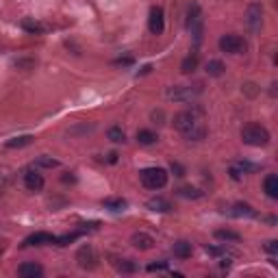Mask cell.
<instances>
[{"mask_svg": "<svg viewBox=\"0 0 278 278\" xmlns=\"http://www.w3.org/2000/svg\"><path fill=\"white\" fill-rule=\"evenodd\" d=\"M61 180H63V183H76V176H74L72 172H66L61 176Z\"/></svg>", "mask_w": 278, "mask_h": 278, "instance_id": "obj_40", "label": "cell"}, {"mask_svg": "<svg viewBox=\"0 0 278 278\" xmlns=\"http://www.w3.org/2000/svg\"><path fill=\"white\" fill-rule=\"evenodd\" d=\"M33 135H20V137H13V139H9L4 146L7 148H22V146H29V143H33Z\"/></svg>", "mask_w": 278, "mask_h": 278, "instance_id": "obj_27", "label": "cell"}, {"mask_svg": "<svg viewBox=\"0 0 278 278\" xmlns=\"http://www.w3.org/2000/svg\"><path fill=\"white\" fill-rule=\"evenodd\" d=\"M172 124H174L176 131L185 135V133L191 131V128L198 124V115L193 113V111H180V113L174 115V122H172Z\"/></svg>", "mask_w": 278, "mask_h": 278, "instance_id": "obj_8", "label": "cell"}, {"mask_svg": "<svg viewBox=\"0 0 278 278\" xmlns=\"http://www.w3.org/2000/svg\"><path fill=\"white\" fill-rule=\"evenodd\" d=\"M217 46H220L222 52H228V54H242V52H245V48H248V44L243 41V37L233 35V33L222 35L220 41H217Z\"/></svg>", "mask_w": 278, "mask_h": 278, "instance_id": "obj_6", "label": "cell"}, {"mask_svg": "<svg viewBox=\"0 0 278 278\" xmlns=\"http://www.w3.org/2000/svg\"><path fill=\"white\" fill-rule=\"evenodd\" d=\"M148 208H150V211H156V213H170L172 211V205H170V200L156 196V198H150V200H148Z\"/></svg>", "mask_w": 278, "mask_h": 278, "instance_id": "obj_15", "label": "cell"}, {"mask_svg": "<svg viewBox=\"0 0 278 278\" xmlns=\"http://www.w3.org/2000/svg\"><path fill=\"white\" fill-rule=\"evenodd\" d=\"M148 29L152 35H161L165 31V13L161 7L150 9V17H148Z\"/></svg>", "mask_w": 278, "mask_h": 278, "instance_id": "obj_9", "label": "cell"}, {"mask_svg": "<svg viewBox=\"0 0 278 278\" xmlns=\"http://www.w3.org/2000/svg\"><path fill=\"white\" fill-rule=\"evenodd\" d=\"M178 196L191 198V200H198V198L205 196V191H202V189H198V187H191V185H187V187H180V189H178Z\"/></svg>", "mask_w": 278, "mask_h": 278, "instance_id": "obj_26", "label": "cell"}, {"mask_svg": "<svg viewBox=\"0 0 278 278\" xmlns=\"http://www.w3.org/2000/svg\"><path fill=\"white\" fill-rule=\"evenodd\" d=\"M137 141L141 146H152V143L159 141V135L155 131H150V128H141V131H137Z\"/></svg>", "mask_w": 278, "mask_h": 278, "instance_id": "obj_22", "label": "cell"}, {"mask_svg": "<svg viewBox=\"0 0 278 278\" xmlns=\"http://www.w3.org/2000/svg\"><path fill=\"white\" fill-rule=\"evenodd\" d=\"M139 180L146 189H152V191H159L168 185V172L163 168H143L139 172Z\"/></svg>", "mask_w": 278, "mask_h": 278, "instance_id": "obj_2", "label": "cell"}, {"mask_svg": "<svg viewBox=\"0 0 278 278\" xmlns=\"http://www.w3.org/2000/svg\"><path fill=\"white\" fill-rule=\"evenodd\" d=\"M115 66H133V57H120V59H115Z\"/></svg>", "mask_w": 278, "mask_h": 278, "instance_id": "obj_39", "label": "cell"}, {"mask_svg": "<svg viewBox=\"0 0 278 278\" xmlns=\"http://www.w3.org/2000/svg\"><path fill=\"white\" fill-rule=\"evenodd\" d=\"M81 237V230H76V233H68V235H61V237H57L54 242H57V245H70L72 242H76V239Z\"/></svg>", "mask_w": 278, "mask_h": 278, "instance_id": "obj_30", "label": "cell"}, {"mask_svg": "<svg viewBox=\"0 0 278 278\" xmlns=\"http://www.w3.org/2000/svg\"><path fill=\"white\" fill-rule=\"evenodd\" d=\"M103 207L118 213V211H124V208H126V200H124V198H104Z\"/></svg>", "mask_w": 278, "mask_h": 278, "instance_id": "obj_25", "label": "cell"}, {"mask_svg": "<svg viewBox=\"0 0 278 278\" xmlns=\"http://www.w3.org/2000/svg\"><path fill=\"white\" fill-rule=\"evenodd\" d=\"M202 91V85H172L165 89V98L172 103H191Z\"/></svg>", "mask_w": 278, "mask_h": 278, "instance_id": "obj_3", "label": "cell"}, {"mask_svg": "<svg viewBox=\"0 0 278 278\" xmlns=\"http://www.w3.org/2000/svg\"><path fill=\"white\" fill-rule=\"evenodd\" d=\"M198 63H200V59H198V52L187 54V57L183 59V63H180V72H183V74L196 72V70H198Z\"/></svg>", "mask_w": 278, "mask_h": 278, "instance_id": "obj_19", "label": "cell"}, {"mask_svg": "<svg viewBox=\"0 0 278 278\" xmlns=\"http://www.w3.org/2000/svg\"><path fill=\"white\" fill-rule=\"evenodd\" d=\"M265 252H270V254H276L278 252V242H276V239H272V242L265 243Z\"/></svg>", "mask_w": 278, "mask_h": 278, "instance_id": "obj_38", "label": "cell"}, {"mask_svg": "<svg viewBox=\"0 0 278 278\" xmlns=\"http://www.w3.org/2000/svg\"><path fill=\"white\" fill-rule=\"evenodd\" d=\"M106 137H109L113 143H124L126 141V135H124V131L120 126H111L109 131H106Z\"/></svg>", "mask_w": 278, "mask_h": 278, "instance_id": "obj_29", "label": "cell"}, {"mask_svg": "<svg viewBox=\"0 0 278 278\" xmlns=\"http://www.w3.org/2000/svg\"><path fill=\"white\" fill-rule=\"evenodd\" d=\"M187 29L191 31L193 41L200 44L202 41V9L198 2H191L187 7Z\"/></svg>", "mask_w": 278, "mask_h": 278, "instance_id": "obj_4", "label": "cell"}, {"mask_svg": "<svg viewBox=\"0 0 278 278\" xmlns=\"http://www.w3.org/2000/svg\"><path fill=\"white\" fill-rule=\"evenodd\" d=\"M239 170H242L243 174H250V172H257L259 170V165H254V163H250V161H239Z\"/></svg>", "mask_w": 278, "mask_h": 278, "instance_id": "obj_32", "label": "cell"}, {"mask_svg": "<svg viewBox=\"0 0 278 278\" xmlns=\"http://www.w3.org/2000/svg\"><path fill=\"white\" fill-rule=\"evenodd\" d=\"M215 239H220V242H224V243H237V242H242V235H239L237 230L220 228V230H215Z\"/></svg>", "mask_w": 278, "mask_h": 278, "instance_id": "obj_18", "label": "cell"}, {"mask_svg": "<svg viewBox=\"0 0 278 278\" xmlns=\"http://www.w3.org/2000/svg\"><path fill=\"white\" fill-rule=\"evenodd\" d=\"M76 263H78V267H81V270H87V272L96 270V267H98V263H100V259H98V252L94 250V245L87 243V245H83V248H78Z\"/></svg>", "mask_w": 278, "mask_h": 278, "instance_id": "obj_5", "label": "cell"}, {"mask_svg": "<svg viewBox=\"0 0 278 278\" xmlns=\"http://www.w3.org/2000/svg\"><path fill=\"white\" fill-rule=\"evenodd\" d=\"M207 74L208 76H213V78H217V76H222V74L226 72V66L220 61V59H211V61H207Z\"/></svg>", "mask_w": 278, "mask_h": 278, "instance_id": "obj_23", "label": "cell"}, {"mask_svg": "<svg viewBox=\"0 0 278 278\" xmlns=\"http://www.w3.org/2000/svg\"><path fill=\"white\" fill-rule=\"evenodd\" d=\"M259 87H257V83H243V94L245 96H250V98H254V96H259Z\"/></svg>", "mask_w": 278, "mask_h": 278, "instance_id": "obj_31", "label": "cell"}, {"mask_svg": "<svg viewBox=\"0 0 278 278\" xmlns=\"http://www.w3.org/2000/svg\"><path fill=\"white\" fill-rule=\"evenodd\" d=\"M17 274L22 278H39V276H44V267L39 263H22L17 267Z\"/></svg>", "mask_w": 278, "mask_h": 278, "instance_id": "obj_13", "label": "cell"}, {"mask_svg": "<svg viewBox=\"0 0 278 278\" xmlns=\"http://www.w3.org/2000/svg\"><path fill=\"white\" fill-rule=\"evenodd\" d=\"M163 270H168V263H165V261L150 263V265H148V272H163Z\"/></svg>", "mask_w": 278, "mask_h": 278, "instance_id": "obj_36", "label": "cell"}, {"mask_svg": "<svg viewBox=\"0 0 278 278\" xmlns=\"http://www.w3.org/2000/svg\"><path fill=\"white\" fill-rule=\"evenodd\" d=\"M57 165H59L57 159H52V156H46V155L37 156V161H35V168H44V170H52V168H57Z\"/></svg>", "mask_w": 278, "mask_h": 278, "instance_id": "obj_28", "label": "cell"}, {"mask_svg": "<svg viewBox=\"0 0 278 278\" xmlns=\"http://www.w3.org/2000/svg\"><path fill=\"white\" fill-rule=\"evenodd\" d=\"M54 235H50V233H44V230H39V233H33L31 237H26L24 239V248H31V245H46V243H54Z\"/></svg>", "mask_w": 278, "mask_h": 278, "instance_id": "obj_11", "label": "cell"}, {"mask_svg": "<svg viewBox=\"0 0 278 278\" xmlns=\"http://www.w3.org/2000/svg\"><path fill=\"white\" fill-rule=\"evenodd\" d=\"M113 265L120 274H135L137 272V263H133L131 259H115Z\"/></svg>", "mask_w": 278, "mask_h": 278, "instance_id": "obj_20", "label": "cell"}, {"mask_svg": "<svg viewBox=\"0 0 278 278\" xmlns=\"http://www.w3.org/2000/svg\"><path fill=\"white\" fill-rule=\"evenodd\" d=\"M242 139L248 146L263 148L270 143V131L265 126H261V124H245L242 128Z\"/></svg>", "mask_w": 278, "mask_h": 278, "instance_id": "obj_1", "label": "cell"}, {"mask_svg": "<svg viewBox=\"0 0 278 278\" xmlns=\"http://www.w3.org/2000/svg\"><path fill=\"white\" fill-rule=\"evenodd\" d=\"M150 118L155 120V124H165V111L163 109H155L150 113Z\"/></svg>", "mask_w": 278, "mask_h": 278, "instance_id": "obj_33", "label": "cell"}, {"mask_svg": "<svg viewBox=\"0 0 278 278\" xmlns=\"http://www.w3.org/2000/svg\"><path fill=\"white\" fill-rule=\"evenodd\" d=\"M263 191L267 193V198H278V176L276 174H270L265 176V180H263Z\"/></svg>", "mask_w": 278, "mask_h": 278, "instance_id": "obj_16", "label": "cell"}, {"mask_svg": "<svg viewBox=\"0 0 278 278\" xmlns=\"http://www.w3.org/2000/svg\"><path fill=\"white\" fill-rule=\"evenodd\" d=\"M228 174H230V178H233V180H242V178H243V172L239 170V165H237V163H235L233 168L228 170Z\"/></svg>", "mask_w": 278, "mask_h": 278, "instance_id": "obj_35", "label": "cell"}, {"mask_svg": "<svg viewBox=\"0 0 278 278\" xmlns=\"http://www.w3.org/2000/svg\"><path fill=\"white\" fill-rule=\"evenodd\" d=\"M44 176H41L37 170H29V172L24 174V185L29 191H41L44 189Z\"/></svg>", "mask_w": 278, "mask_h": 278, "instance_id": "obj_10", "label": "cell"}, {"mask_svg": "<svg viewBox=\"0 0 278 278\" xmlns=\"http://www.w3.org/2000/svg\"><path fill=\"white\" fill-rule=\"evenodd\" d=\"M131 243H133V248H137V250H150L152 245H155V237L143 233V230H139V233H133Z\"/></svg>", "mask_w": 278, "mask_h": 278, "instance_id": "obj_12", "label": "cell"}, {"mask_svg": "<svg viewBox=\"0 0 278 278\" xmlns=\"http://www.w3.org/2000/svg\"><path fill=\"white\" fill-rule=\"evenodd\" d=\"M207 137V128L202 126L200 122L196 124V126L191 128V131H187L185 133V139H187V141H202V139Z\"/></svg>", "mask_w": 278, "mask_h": 278, "instance_id": "obj_24", "label": "cell"}, {"mask_svg": "<svg viewBox=\"0 0 278 278\" xmlns=\"http://www.w3.org/2000/svg\"><path fill=\"white\" fill-rule=\"evenodd\" d=\"M35 61L33 59H17L16 61V68H33Z\"/></svg>", "mask_w": 278, "mask_h": 278, "instance_id": "obj_37", "label": "cell"}, {"mask_svg": "<svg viewBox=\"0 0 278 278\" xmlns=\"http://www.w3.org/2000/svg\"><path fill=\"white\" fill-rule=\"evenodd\" d=\"M170 170H172V174L178 176V178H183L185 176V168L178 163V161H172V163H170Z\"/></svg>", "mask_w": 278, "mask_h": 278, "instance_id": "obj_34", "label": "cell"}, {"mask_svg": "<svg viewBox=\"0 0 278 278\" xmlns=\"http://www.w3.org/2000/svg\"><path fill=\"white\" fill-rule=\"evenodd\" d=\"M245 24L252 33H259L263 26V7L261 2H250L245 9Z\"/></svg>", "mask_w": 278, "mask_h": 278, "instance_id": "obj_7", "label": "cell"}, {"mask_svg": "<svg viewBox=\"0 0 278 278\" xmlns=\"http://www.w3.org/2000/svg\"><path fill=\"white\" fill-rule=\"evenodd\" d=\"M172 252H174V257L176 259H180V261H185V259H189L191 257V252H193V245L189 243V242H185V239H180V242H176L172 245Z\"/></svg>", "mask_w": 278, "mask_h": 278, "instance_id": "obj_14", "label": "cell"}, {"mask_svg": "<svg viewBox=\"0 0 278 278\" xmlns=\"http://www.w3.org/2000/svg\"><path fill=\"white\" fill-rule=\"evenodd\" d=\"M22 29H24L26 33H31V35H41L46 31V26L41 24V22L33 20V17H24V20H22Z\"/></svg>", "mask_w": 278, "mask_h": 278, "instance_id": "obj_21", "label": "cell"}, {"mask_svg": "<svg viewBox=\"0 0 278 278\" xmlns=\"http://www.w3.org/2000/svg\"><path fill=\"white\" fill-rule=\"evenodd\" d=\"M230 215H235V217H257V211H254L250 205H245V202H237V205L230 207Z\"/></svg>", "mask_w": 278, "mask_h": 278, "instance_id": "obj_17", "label": "cell"}, {"mask_svg": "<svg viewBox=\"0 0 278 278\" xmlns=\"http://www.w3.org/2000/svg\"><path fill=\"white\" fill-rule=\"evenodd\" d=\"M106 161H109V163H118V152H111Z\"/></svg>", "mask_w": 278, "mask_h": 278, "instance_id": "obj_41", "label": "cell"}]
</instances>
